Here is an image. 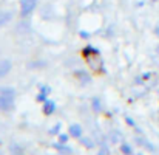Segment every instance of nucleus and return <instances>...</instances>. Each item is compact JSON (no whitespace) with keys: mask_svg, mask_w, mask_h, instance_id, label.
Here are the masks:
<instances>
[{"mask_svg":"<svg viewBox=\"0 0 159 155\" xmlns=\"http://www.w3.org/2000/svg\"><path fill=\"white\" fill-rule=\"evenodd\" d=\"M11 62L10 61H6V59H3V61H0V79H2L3 76H6L10 71H11Z\"/></svg>","mask_w":159,"mask_h":155,"instance_id":"nucleus-3","label":"nucleus"},{"mask_svg":"<svg viewBox=\"0 0 159 155\" xmlns=\"http://www.w3.org/2000/svg\"><path fill=\"white\" fill-rule=\"evenodd\" d=\"M11 20V13H0V27H3Z\"/></svg>","mask_w":159,"mask_h":155,"instance_id":"nucleus-6","label":"nucleus"},{"mask_svg":"<svg viewBox=\"0 0 159 155\" xmlns=\"http://www.w3.org/2000/svg\"><path fill=\"white\" fill-rule=\"evenodd\" d=\"M127 123H128L130 126H134V123H133V119H130V118H127Z\"/></svg>","mask_w":159,"mask_h":155,"instance_id":"nucleus-11","label":"nucleus"},{"mask_svg":"<svg viewBox=\"0 0 159 155\" xmlns=\"http://www.w3.org/2000/svg\"><path fill=\"white\" fill-rule=\"evenodd\" d=\"M54 109H56V104H54L53 101L47 99L45 104H43V113H45V115H51V113L54 112Z\"/></svg>","mask_w":159,"mask_h":155,"instance_id":"nucleus-4","label":"nucleus"},{"mask_svg":"<svg viewBox=\"0 0 159 155\" xmlns=\"http://www.w3.org/2000/svg\"><path fill=\"white\" fill-rule=\"evenodd\" d=\"M70 135H73V136H76V138H80V136H82V127H80L79 124L70 126Z\"/></svg>","mask_w":159,"mask_h":155,"instance_id":"nucleus-5","label":"nucleus"},{"mask_svg":"<svg viewBox=\"0 0 159 155\" xmlns=\"http://www.w3.org/2000/svg\"><path fill=\"white\" fill-rule=\"evenodd\" d=\"M120 149H122V152H124L125 155H130V153H131V147H130L128 144H122Z\"/></svg>","mask_w":159,"mask_h":155,"instance_id":"nucleus-8","label":"nucleus"},{"mask_svg":"<svg viewBox=\"0 0 159 155\" xmlns=\"http://www.w3.org/2000/svg\"><path fill=\"white\" fill-rule=\"evenodd\" d=\"M37 2H39V0H22V2H20V14L22 16L31 14L36 10Z\"/></svg>","mask_w":159,"mask_h":155,"instance_id":"nucleus-2","label":"nucleus"},{"mask_svg":"<svg viewBox=\"0 0 159 155\" xmlns=\"http://www.w3.org/2000/svg\"><path fill=\"white\" fill-rule=\"evenodd\" d=\"M14 90L10 87L0 88V110H11L14 107Z\"/></svg>","mask_w":159,"mask_h":155,"instance_id":"nucleus-1","label":"nucleus"},{"mask_svg":"<svg viewBox=\"0 0 159 155\" xmlns=\"http://www.w3.org/2000/svg\"><path fill=\"white\" fill-rule=\"evenodd\" d=\"M93 107H94V110H99V101L97 99H93Z\"/></svg>","mask_w":159,"mask_h":155,"instance_id":"nucleus-9","label":"nucleus"},{"mask_svg":"<svg viewBox=\"0 0 159 155\" xmlns=\"http://www.w3.org/2000/svg\"><path fill=\"white\" fill-rule=\"evenodd\" d=\"M84 54H85V56H91V54L99 56V50H97V48H93V47H85V48H84Z\"/></svg>","mask_w":159,"mask_h":155,"instance_id":"nucleus-7","label":"nucleus"},{"mask_svg":"<svg viewBox=\"0 0 159 155\" xmlns=\"http://www.w3.org/2000/svg\"><path fill=\"white\" fill-rule=\"evenodd\" d=\"M59 138H60V141H62V143H67V141H68V135H65V133H63V135H60Z\"/></svg>","mask_w":159,"mask_h":155,"instance_id":"nucleus-10","label":"nucleus"},{"mask_svg":"<svg viewBox=\"0 0 159 155\" xmlns=\"http://www.w3.org/2000/svg\"><path fill=\"white\" fill-rule=\"evenodd\" d=\"M139 155H141V153H139Z\"/></svg>","mask_w":159,"mask_h":155,"instance_id":"nucleus-12","label":"nucleus"}]
</instances>
